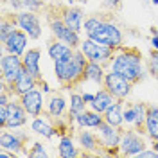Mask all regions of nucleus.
I'll return each mask as SVG.
<instances>
[{
  "instance_id": "1",
  "label": "nucleus",
  "mask_w": 158,
  "mask_h": 158,
  "mask_svg": "<svg viewBox=\"0 0 158 158\" xmlns=\"http://www.w3.org/2000/svg\"><path fill=\"white\" fill-rule=\"evenodd\" d=\"M108 70L115 72L124 79H128L129 83L137 85L146 77V70L142 63V54L135 47H118L113 54L111 61L108 63Z\"/></svg>"
},
{
  "instance_id": "2",
  "label": "nucleus",
  "mask_w": 158,
  "mask_h": 158,
  "mask_svg": "<svg viewBox=\"0 0 158 158\" xmlns=\"http://www.w3.org/2000/svg\"><path fill=\"white\" fill-rule=\"evenodd\" d=\"M86 65H88V58L83 54L81 49H76L74 56L54 61V76L63 88H76L79 83H83Z\"/></svg>"
},
{
  "instance_id": "3",
  "label": "nucleus",
  "mask_w": 158,
  "mask_h": 158,
  "mask_svg": "<svg viewBox=\"0 0 158 158\" xmlns=\"http://www.w3.org/2000/svg\"><path fill=\"white\" fill-rule=\"evenodd\" d=\"M88 38L95 40V41L102 43V45H108V47H111V49H115V50L124 45V34H122V29L111 20L110 15H104L102 22L90 32Z\"/></svg>"
},
{
  "instance_id": "4",
  "label": "nucleus",
  "mask_w": 158,
  "mask_h": 158,
  "mask_svg": "<svg viewBox=\"0 0 158 158\" xmlns=\"http://www.w3.org/2000/svg\"><path fill=\"white\" fill-rule=\"evenodd\" d=\"M47 23H49V31L52 32V36L54 40H59V41H65L67 45H70L72 49H79V45H81V32H76V31H72L65 23V20L61 18V15L58 13H49L47 15Z\"/></svg>"
},
{
  "instance_id": "5",
  "label": "nucleus",
  "mask_w": 158,
  "mask_h": 158,
  "mask_svg": "<svg viewBox=\"0 0 158 158\" xmlns=\"http://www.w3.org/2000/svg\"><path fill=\"white\" fill-rule=\"evenodd\" d=\"M148 137L146 133L138 131L135 128H122L118 155L122 156H138L144 149H148Z\"/></svg>"
},
{
  "instance_id": "6",
  "label": "nucleus",
  "mask_w": 158,
  "mask_h": 158,
  "mask_svg": "<svg viewBox=\"0 0 158 158\" xmlns=\"http://www.w3.org/2000/svg\"><path fill=\"white\" fill-rule=\"evenodd\" d=\"M27 140H29V135L25 131H22V128L16 129H2L0 133V148L6 149V151H11L15 153L16 156H27Z\"/></svg>"
},
{
  "instance_id": "7",
  "label": "nucleus",
  "mask_w": 158,
  "mask_h": 158,
  "mask_svg": "<svg viewBox=\"0 0 158 158\" xmlns=\"http://www.w3.org/2000/svg\"><path fill=\"white\" fill-rule=\"evenodd\" d=\"M79 49L83 50V54L88 58V61H97V63H102L106 67H108V63L111 61L113 54H115V49H111L108 45H102V43H99L95 40L88 38V36H85L81 40Z\"/></svg>"
},
{
  "instance_id": "8",
  "label": "nucleus",
  "mask_w": 158,
  "mask_h": 158,
  "mask_svg": "<svg viewBox=\"0 0 158 158\" xmlns=\"http://www.w3.org/2000/svg\"><path fill=\"white\" fill-rule=\"evenodd\" d=\"M95 131L99 135L102 151L108 153V155H117L118 146H120V137H122V128H115V126H111L104 120Z\"/></svg>"
},
{
  "instance_id": "9",
  "label": "nucleus",
  "mask_w": 158,
  "mask_h": 158,
  "mask_svg": "<svg viewBox=\"0 0 158 158\" xmlns=\"http://www.w3.org/2000/svg\"><path fill=\"white\" fill-rule=\"evenodd\" d=\"M23 70V61L22 56L16 54H11V52H2V58H0V77L2 81H6L7 85H13L18 76Z\"/></svg>"
},
{
  "instance_id": "10",
  "label": "nucleus",
  "mask_w": 158,
  "mask_h": 158,
  "mask_svg": "<svg viewBox=\"0 0 158 158\" xmlns=\"http://www.w3.org/2000/svg\"><path fill=\"white\" fill-rule=\"evenodd\" d=\"M102 86L108 90L110 94L115 99H120V101H128V97L131 95V90H133V83H129L128 79H124L122 76H118L115 72L108 70L106 76H104V83Z\"/></svg>"
},
{
  "instance_id": "11",
  "label": "nucleus",
  "mask_w": 158,
  "mask_h": 158,
  "mask_svg": "<svg viewBox=\"0 0 158 158\" xmlns=\"http://www.w3.org/2000/svg\"><path fill=\"white\" fill-rule=\"evenodd\" d=\"M15 20H16V25H18L22 31H25L29 34L31 40H40L41 38V20H40V15L34 13V11H18L15 13Z\"/></svg>"
},
{
  "instance_id": "12",
  "label": "nucleus",
  "mask_w": 158,
  "mask_h": 158,
  "mask_svg": "<svg viewBox=\"0 0 158 158\" xmlns=\"http://www.w3.org/2000/svg\"><path fill=\"white\" fill-rule=\"evenodd\" d=\"M29 128L32 133L40 135V137L45 138V140H52V138L58 135V129H56V124H54V117L50 115L47 110L41 115L31 118Z\"/></svg>"
},
{
  "instance_id": "13",
  "label": "nucleus",
  "mask_w": 158,
  "mask_h": 158,
  "mask_svg": "<svg viewBox=\"0 0 158 158\" xmlns=\"http://www.w3.org/2000/svg\"><path fill=\"white\" fill-rule=\"evenodd\" d=\"M38 86V79L34 77L31 72L23 69L22 74L18 76V79L13 83V85H7L6 81H2V90H6L7 94H11L13 97H22L23 94H27L31 90H34Z\"/></svg>"
},
{
  "instance_id": "14",
  "label": "nucleus",
  "mask_w": 158,
  "mask_h": 158,
  "mask_svg": "<svg viewBox=\"0 0 158 158\" xmlns=\"http://www.w3.org/2000/svg\"><path fill=\"white\" fill-rule=\"evenodd\" d=\"M20 99V102L23 104V108L27 110V113H29L31 117H38L41 115L45 108H47V99H45V94L41 92V90L36 86L34 90H31L27 94H23Z\"/></svg>"
},
{
  "instance_id": "15",
  "label": "nucleus",
  "mask_w": 158,
  "mask_h": 158,
  "mask_svg": "<svg viewBox=\"0 0 158 158\" xmlns=\"http://www.w3.org/2000/svg\"><path fill=\"white\" fill-rule=\"evenodd\" d=\"M76 140H77V146L81 148L83 155H99L102 151L97 131L94 133V131H88V128H81L76 131Z\"/></svg>"
},
{
  "instance_id": "16",
  "label": "nucleus",
  "mask_w": 158,
  "mask_h": 158,
  "mask_svg": "<svg viewBox=\"0 0 158 158\" xmlns=\"http://www.w3.org/2000/svg\"><path fill=\"white\" fill-rule=\"evenodd\" d=\"M7 108H9V118H7V124H6V128L4 129H16V128H23L25 124H27V120H29V113H27V110L23 108V104L20 102L18 97H13L11 99V102L7 104Z\"/></svg>"
},
{
  "instance_id": "17",
  "label": "nucleus",
  "mask_w": 158,
  "mask_h": 158,
  "mask_svg": "<svg viewBox=\"0 0 158 158\" xmlns=\"http://www.w3.org/2000/svg\"><path fill=\"white\" fill-rule=\"evenodd\" d=\"M58 13L61 15V18L65 20V23L69 25L72 31L76 32H81L83 31V23H85V11L81 7H76V6H63V7H58Z\"/></svg>"
},
{
  "instance_id": "18",
  "label": "nucleus",
  "mask_w": 158,
  "mask_h": 158,
  "mask_svg": "<svg viewBox=\"0 0 158 158\" xmlns=\"http://www.w3.org/2000/svg\"><path fill=\"white\" fill-rule=\"evenodd\" d=\"M29 40H31L29 34L18 27V29H16L9 38H7V41L2 45V49L6 50V52L16 54V56H23V54H25V50L29 49V47H27V45H29Z\"/></svg>"
},
{
  "instance_id": "19",
  "label": "nucleus",
  "mask_w": 158,
  "mask_h": 158,
  "mask_svg": "<svg viewBox=\"0 0 158 158\" xmlns=\"http://www.w3.org/2000/svg\"><path fill=\"white\" fill-rule=\"evenodd\" d=\"M22 61H23V69L31 72L34 77L43 79L41 76V67H40V61H41V49L40 47H29L25 50V54L22 56Z\"/></svg>"
},
{
  "instance_id": "20",
  "label": "nucleus",
  "mask_w": 158,
  "mask_h": 158,
  "mask_svg": "<svg viewBox=\"0 0 158 158\" xmlns=\"http://www.w3.org/2000/svg\"><path fill=\"white\" fill-rule=\"evenodd\" d=\"M45 110H47L54 118L65 117L67 111H69V99H65L61 94L52 92V94H49V97H47V108Z\"/></svg>"
},
{
  "instance_id": "21",
  "label": "nucleus",
  "mask_w": 158,
  "mask_h": 158,
  "mask_svg": "<svg viewBox=\"0 0 158 158\" xmlns=\"http://www.w3.org/2000/svg\"><path fill=\"white\" fill-rule=\"evenodd\" d=\"M104 122V115L99 113L95 110H85L83 113H79L76 117V128H88V129H97L101 124Z\"/></svg>"
},
{
  "instance_id": "22",
  "label": "nucleus",
  "mask_w": 158,
  "mask_h": 158,
  "mask_svg": "<svg viewBox=\"0 0 158 158\" xmlns=\"http://www.w3.org/2000/svg\"><path fill=\"white\" fill-rule=\"evenodd\" d=\"M106 72H108V67H106V65L97 63V61H88V65H86V69H85L83 81L94 83V85H97V86H102Z\"/></svg>"
},
{
  "instance_id": "23",
  "label": "nucleus",
  "mask_w": 158,
  "mask_h": 158,
  "mask_svg": "<svg viewBox=\"0 0 158 158\" xmlns=\"http://www.w3.org/2000/svg\"><path fill=\"white\" fill-rule=\"evenodd\" d=\"M85 110H88V104L85 102L83 99V94L79 92H70V97H69V111H67V118L72 126H76V117L79 113H83ZM77 129V128H76Z\"/></svg>"
},
{
  "instance_id": "24",
  "label": "nucleus",
  "mask_w": 158,
  "mask_h": 158,
  "mask_svg": "<svg viewBox=\"0 0 158 158\" xmlns=\"http://www.w3.org/2000/svg\"><path fill=\"white\" fill-rule=\"evenodd\" d=\"M77 140L72 137V135H63L59 137L58 142V155L61 158H76L79 155H83V151H79Z\"/></svg>"
},
{
  "instance_id": "25",
  "label": "nucleus",
  "mask_w": 158,
  "mask_h": 158,
  "mask_svg": "<svg viewBox=\"0 0 158 158\" xmlns=\"http://www.w3.org/2000/svg\"><path fill=\"white\" fill-rule=\"evenodd\" d=\"M124 102H126V101L117 99V101L102 113V115H104V120H106L108 124L115 126V128H124Z\"/></svg>"
},
{
  "instance_id": "26",
  "label": "nucleus",
  "mask_w": 158,
  "mask_h": 158,
  "mask_svg": "<svg viewBox=\"0 0 158 158\" xmlns=\"http://www.w3.org/2000/svg\"><path fill=\"white\" fill-rule=\"evenodd\" d=\"M144 133L149 138V142L158 138V104H149L148 106V117H146V124H144Z\"/></svg>"
},
{
  "instance_id": "27",
  "label": "nucleus",
  "mask_w": 158,
  "mask_h": 158,
  "mask_svg": "<svg viewBox=\"0 0 158 158\" xmlns=\"http://www.w3.org/2000/svg\"><path fill=\"white\" fill-rule=\"evenodd\" d=\"M47 52H49V58L52 61H58V59H65L74 56L76 49H72L70 45H67L65 41H59V40H52L47 47Z\"/></svg>"
},
{
  "instance_id": "28",
  "label": "nucleus",
  "mask_w": 158,
  "mask_h": 158,
  "mask_svg": "<svg viewBox=\"0 0 158 158\" xmlns=\"http://www.w3.org/2000/svg\"><path fill=\"white\" fill-rule=\"evenodd\" d=\"M115 101H117V99L113 97L108 90L102 86V88H99L97 92H95V99H94V102L90 104L88 108L90 110H95V111H99V113H104V111H106V110L115 102Z\"/></svg>"
},
{
  "instance_id": "29",
  "label": "nucleus",
  "mask_w": 158,
  "mask_h": 158,
  "mask_svg": "<svg viewBox=\"0 0 158 158\" xmlns=\"http://www.w3.org/2000/svg\"><path fill=\"white\" fill-rule=\"evenodd\" d=\"M16 29H18V25H16V20H15V13L4 15V16H2V22H0V43L4 45V43L7 41V38H9Z\"/></svg>"
},
{
  "instance_id": "30",
  "label": "nucleus",
  "mask_w": 158,
  "mask_h": 158,
  "mask_svg": "<svg viewBox=\"0 0 158 158\" xmlns=\"http://www.w3.org/2000/svg\"><path fill=\"white\" fill-rule=\"evenodd\" d=\"M137 115H135V106L133 102H124V128H135Z\"/></svg>"
},
{
  "instance_id": "31",
  "label": "nucleus",
  "mask_w": 158,
  "mask_h": 158,
  "mask_svg": "<svg viewBox=\"0 0 158 158\" xmlns=\"http://www.w3.org/2000/svg\"><path fill=\"white\" fill-rule=\"evenodd\" d=\"M104 15H92V16H86L85 18V23H83V31H85V36H88L92 31L97 27L99 23L102 22Z\"/></svg>"
},
{
  "instance_id": "32",
  "label": "nucleus",
  "mask_w": 158,
  "mask_h": 158,
  "mask_svg": "<svg viewBox=\"0 0 158 158\" xmlns=\"http://www.w3.org/2000/svg\"><path fill=\"white\" fill-rule=\"evenodd\" d=\"M27 156H31V158H45V156H49V153H47V149H45V146H43L41 142H34V144L31 146Z\"/></svg>"
},
{
  "instance_id": "33",
  "label": "nucleus",
  "mask_w": 158,
  "mask_h": 158,
  "mask_svg": "<svg viewBox=\"0 0 158 158\" xmlns=\"http://www.w3.org/2000/svg\"><path fill=\"white\" fill-rule=\"evenodd\" d=\"M23 9L41 13V11L45 9V2L43 0H23Z\"/></svg>"
},
{
  "instance_id": "34",
  "label": "nucleus",
  "mask_w": 158,
  "mask_h": 158,
  "mask_svg": "<svg viewBox=\"0 0 158 158\" xmlns=\"http://www.w3.org/2000/svg\"><path fill=\"white\" fill-rule=\"evenodd\" d=\"M7 118H9V108L7 106H0V128L2 129L6 128Z\"/></svg>"
},
{
  "instance_id": "35",
  "label": "nucleus",
  "mask_w": 158,
  "mask_h": 158,
  "mask_svg": "<svg viewBox=\"0 0 158 158\" xmlns=\"http://www.w3.org/2000/svg\"><path fill=\"white\" fill-rule=\"evenodd\" d=\"M6 4H9V7L13 13H18V11H23V0H7Z\"/></svg>"
},
{
  "instance_id": "36",
  "label": "nucleus",
  "mask_w": 158,
  "mask_h": 158,
  "mask_svg": "<svg viewBox=\"0 0 158 158\" xmlns=\"http://www.w3.org/2000/svg\"><path fill=\"white\" fill-rule=\"evenodd\" d=\"M102 2V6L110 11H117L120 7V0H101Z\"/></svg>"
},
{
  "instance_id": "37",
  "label": "nucleus",
  "mask_w": 158,
  "mask_h": 158,
  "mask_svg": "<svg viewBox=\"0 0 158 158\" xmlns=\"http://www.w3.org/2000/svg\"><path fill=\"white\" fill-rule=\"evenodd\" d=\"M38 88L43 92V94H52V88L49 86V83L45 81V79H40L38 81Z\"/></svg>"
},
{
  "instance_id": "38",
  "label": "nucleus",
  "mask_w": 158,
  "mask_h": 158,
  "mask_svg": "<svg viewBox=\"0 0 158 158\" xmlns=\"http://www.w3.org/2000/svg\"><path fill=\"white\" fill-rule=\"evenodd\" d=\"M138 156H140V158H155V156H158V151H155L153 148H151V149H144Z\"/></svg>"
},
{
  "instance_id": "39",
  "label": "nucleus",
  "mask_w": 158,
  "mask_h": 158,
  "mask_svg": "<svg viewBox=\"0 0 158 158\" xmlns=\"http://www.w3.org/2000/svg\"><path fill=\"white\" fill-rule=\"evenodd\" d=\"M83 99H85V102L90 106V104L94 102V99H95V94H92V92H83Z\"/></svg>"
},
{
  "instance_id": "40",
  "label": "nucleus",
  "mask_w": 158,
  "mask_h": 158,
  "mask_svg": "<svg viewBox=\"0 0 158 158\" xmlns=\"http://www.w3.org/2000/svg\"><path fill=\"white\" fill-rule=\"evenodd\" d=\"M151 47L158 50V34H155V36H151Z\"/></svg>"
},
{
  "instance_id": "41",
  "label": "nucleus",
  "mask_w": 158,
  "mask_h": 158,
  "mask_svg": "<svg viewBox=\"0 0 158 158\" xmlns=\"http://www.w3.org/2000/svg\"><path fill=\"white\" fill-rule=\"evenodd\" d=\"M151 148L155 149V151H158V138L156 140H151Z\"/></svg>"
},
{
  "instance_id": "42",
  "label": "nucleus",
  "mask_w": 158,
  "mask_h": 158,
  "mask_svg": "<svg viewBox=\"0 0 158 158\" xmlns=\"http://www.w3.org/2000/svg\"><path fill=\"white\" fill-rule=\"evenodd\" d=\"M65 2H67V4H69V6H74V4H76V2H77V0H65Z\"/></svg>"
},
{
  "instance_id": "43",
  "label": "nucleus",
  "mask_w": 158,
  "mask_h": 158,
  "mask_svg": "<svg viewBox=\"0 0 158 158\" xmlns=\"http://www.w3.org/2000/svg\"><path fill=\"white\" fill-rule=\"evenodd\" d=\"M151 34H153V36H155V34H158V29H155V27H153V29H151Z\"/></svg>"
},
{
  "instance_id": "44",
  "label": "nucleus",
  "mask_w": 158,
  "mask_h": 158,
  "mask_svg": "<svg viewBox=\"0 0 158 158\" xmlns=\"http://www.w3.org/2000/svg\"><path fill=\"white\" fill-rule=\"evenodd\" d=\"M151 4H153V6H156V7H158V0H151Z\"/></svg>"
},
{
  "instance_id": "45",
  "label": "nucleus",
  "mask_w": 158,
  "mask_h": 158,
  "mask_svg": "<svg viewBox=\"0 0 158 158\" xmlns=\"http://www.w3.org/2000/svg\"><path fill=\"white\" fill-rule=\"evenodd\" d=\"M43 2H47V0H43Z\"/></svg>"
}]
</instances>
